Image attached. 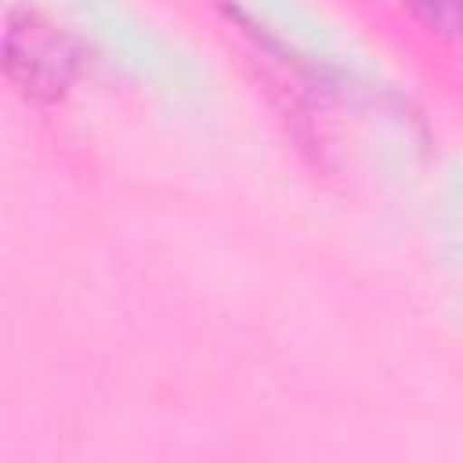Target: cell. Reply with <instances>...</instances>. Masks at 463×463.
I'll list each match as a JSON object with an SVG mask.
<instances>
[{"mask_svg":"<svg viewBox=\"0 0 463 463\" xmlns=\"http://www.w3.org/2000/svg\"><path fill=\"white\" fill-rule=\"evenodd\" d=\"M409 7L434 33H463V0H409Z\"/></svg>","mask_w":463,"mask_h":463,"instance_id":"cell-1","label":"cell"}]
</instances>
